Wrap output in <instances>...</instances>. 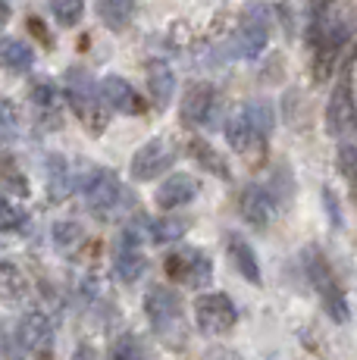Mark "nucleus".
I'll use <instances>...</instances> for the list:
<instances>
[{"label":"nucleus","instance_id":"nucleus-7","mask_svg":"<svg viewBox=\"0 0 357 360\" xmlns=\"http://www.w3.org/2000/svg\"><path fill=\"white\" fill-rule=\"evenodd\" d=\"M163 266H167L169 279H176L185 288H197V292L207 288L210 279H214V263L197 248H176L173 254H167Z\"/></svg>","mask_w":357,"mask_h":360},{"label":"nucleus","instance_id":"nucleus-19","mask_svg":"<svg viewBox=\"0 0 357 360\" xmlns=\"http://www.w3.org/2000/svg\"><path fill=\"white\" fill-rule=\"evenodd\" d=\"M148 226V238L154 245H176V241L185 238L188 232V219L182 217H160V219H144Z\"/></svg>","mask_w":357,"mask_h":360},{"label":"nucleus","instance_id":"nucleus-22","mask_svg":"<svg viewBox=\"0 0 357 360\" xmlns=\"http://www.w3.org/2000/svg\"><path fill=\"white\" fill-rule=\"evenodd\" d=\"M98 13L107 22V29L122 32L129 22H132L135 13V0H98Z\"/></svg>","mask_w":357,"mask_h":360},{"label":"nucleus","instance_id":"nucleus-14","mask_svg":"<svg viewBox=\"0 0 357 360\" xmlns=\"http://www.w3.org/2000/svg\"><path fill=\"white\" fill-rule=\"evenodd\" d=\"M226 251H229L232 266L242 273V279H248L251 285H260L264 282V273H260V260L254 254V248L248 245V238L238 232H226Z\"/></svg>","mask_w":357,"mask_h":360},{"label":"nucleus","instance_id":"nucleus-5","mask_svg":"<svg viewBox=\"0 0 357 360\" xmlns=\"http://www.w3.org/2000/svg\"><path fill=\"white\" fill-rule=\"evenodd\" d=\"M266 44H270V10L264 4H251L232 34V57L254 60L266 51Z\"/></svg>","mask_w":357,"mask_h":360},{"label":"nucleus","instance_id":"nucleus-15","mask_svg":"<svg viewBox=\"0 0 357 360\" xmlns=\"http://www.w3.org/2000/svg\"><path fill=\"white\" fill-rule=\"evenodd\" d=\"M100 98L119 113H141L144 110V98L119 75H104L100 79Z\"/></svg>","mask_w":357,"mask_h":360},{"label":"nucleus","instance_id":"nucleus-30","mask_svg":"<svg viewBox=\"0 0 357 360\" xmlns=\"http://www.w3.org/2000/svg\"><path fill=\"white\" fill-rule=\"evenodd\" d=\"M0 126H4V144H10L13 138H16V107H13V101H4L0 103Z\"/></svg>","mask_w":357,"mask_h":360},{"label":"nucleus","instance_id":"nucleus-18","mask_svg":"<svg viewBox=\"0 0 357 360\" xmlns=\"http://www.w3.org/2000/svg\"><path fill=\"white\" fill-rule=\"evenodd\" d=\"M44 185H47V198H51L53 204L66 200V195H70V188H72V169L63 154H51L44 160Z\"/></svg>","mask_w":357,"mask_h":360},{"label":"nucleus","instance_id":"nucleus-23","mask_svg":"<svg viewBox=\"0 0 357 360\" xmlns=\"http://www.w3.org/2000/svg\"><path fill=\"white\" fill-rule=\"evenodd\" d=\"M188 154L201 163V169H210L219 179H229V166H226V160L214 150V144H210V141H204V138L188 141Z\"/></svg>","mask_w":357,"mask_h":360},{"label":"nucleus","instance_id":"nucleus-28","mask_svg":"<svg viewBox=\"0 0 357 360\" xmlns=\"http://www.w3.org/2000/svg\"><path fill=\"white\" fill-rule=\"evenodd\" d=\"M25 226H29V213L19 210V207L10 204V200H4V204H0V229L4 232H22Z\"/></svg>","mask_w":357,"mask_h":360},{"label":"nucleus","instance_id":"nucleus-13","mask_svg":"<svg viewBox=\"0 0 357 360\" xmlns=\"http://www.w3.org/2000/svg\"><path fill=\"white\" fill-rule=\"evenodd\" d=\"M197 191H201V182H197L195 176H188V172H173V176L157 188L154 200L160 210H178V207L191 204V200L197 198Z\"/></svg>","mask_w":357,"mask_h":360},{"label":"nucleus","instance_id":"nucleus-8","mask_svg":"<svg viewBox=\"0 0 357 360\" xmlns=\"http://www.w3.org/2000/svg\"><path fill=\"white\" fill-rule=\"evenodd\" d=\"M176 157H178V150L169 138H163V135L150 138V141H144L141 148L135 150L132 163H129V172H132L135 182H150V179L163 176V172L176 163Z\"/></svg>","mask_w":357,"mask_h":360},{"label":"nucleus","instance_id":"nucleus-3","mask_svg":"<svg viewBox=\"0 0 357 360\" xmlns=\"http://www.w3.org/2000/svg\"><path fill=\"white\" fill-rule=\"evenodd\" d=\"M144 316H148L154 335L160 342H167L169 348H182L185 345L182 301L169 285H150L144 292Z\"/></svg>","mask_w":357,"mask_h":360},{"label":"nucleus","instance_id":"nucleus-31","mask_svg":"<svg viewBox=\"0 0 357 360\" xmlns=\"http://www.w3.org/2000/svg\"><path fill=\"white\" fill-rule=\"evenodd\" d=\"M4 188L6 195H16V198H29V182L25 179H19L13 169H6V179H4Z\"/></svg>","mask_w":357,"mask_h":360},{"label":"nucleus","instance_id":"nucleus-20","mask_svg":"<svg viewBox=\"0 0 357 360\" xmlns=\"http://www.w3.org/2000/svg\"><path fill=\"white\" fill-rule=\"evenodd\" d=\"M0 60H4V66L10 69V72H29V69L35 66V53H32V47L22 44V41H16V38L0 41Z\"/></svg>","mask_w":357,"mask_h":360},{"label":"nucleus","instance_id":"nucleus-11","mask_svg":"<svg viewBox=\"0 0 357 360\" xmlns=\"http://www.w3.org/2000/svg\"><path fill=\"white\" fill-rule=\"evenodd\" d=\"M16 338L22 342L25 354H51L53 351V326L41 310H29V314L19 320L16 326Z\"/></svg>","mask_w":357,"mask_h":360},{"label":"nucleus","instance_id":"nucleus-9","mask_svg":"<svg viewBox=\"0 0 357 360\" xmlns=\"http://www.w3.org/2000/svg\"><path fill=\"white\" fill-rule=\"evenodd\" d=\"M178 113H182L185 126H210L216 120V88L207 82H195L182 94Z\"/></svg>","mask_w":357,"mask_h":360},{"label":"nucleus","instance_id":"nucleus-1","mask_svg":"<svg viewBox=\"0 0 357 360\" xmlns=\"http://www.w3.org/2000/svg\"><path fill=\"white\" fill-rule=\"evenodd\" d=\"M301 263H304L307 282L313 285V292H317V297H320V304H323V310H326L329 320H335V323L351 320V307H348L345 288H342V282L335 279L326 254H323L317 245H307L304 254H301Z\"/></svg>","mask_w":357,"mask_h":360},{"label":"nucleus","instance_id":"nucleus-27","mask_svg":"<svg viewBox=\"0 0 357 360\" xmlns=\"http://www.w3.org/2000/svg\"><path fill=\"white\" fill-rule=\"evenodd\" d=\"M51 13L63 29H72L85 16V0H51Z\"/></svg>","mask_w":357,"mask_h":360},{"label":"nucleus","instance_id":"nucleus-6","mask_svg":"<svg viewBox=\"0 0 357 360\" xmlns=\"http://www.w3.org/2000/svg\"><path fill=\"white\" fill-rule=\"evenodd\" d=\"M195 323L204 335H226L235 329L238 307L226 292H204L195 301Z\"/></svg>","mask_w":357,"mask_h":360},{"label":"nucleus","instance_id":"nucleus-16","mask_svg":"<svg viewBox=\"0 0 357 360\" xmlns=\"http://www.w3.org/2000/svg\"><path fill=\"white\" fill-rule=\"evenodd\" d=\"M176 94V75L173 69L167 63H160V60H154V63L148 66V98H150V107L154 110H167L169 101H173Z\"/></svg>","mask_w":357,"mask_h":360},{"label":"nucleus","instance_id":"nucleus-17","mask_svg":"<svg viewBox=\"0 0 357 360\" xmlns=\"http://www.w3.org/2000/svg\"><path fill=\"white\" fill-rule=\"evenodd\" d=\"M223 135H226V141H229V148L235 150V154H251V148H260V144H264V138L254 131V126L248 122V116H245V110L226 116Z\"/></svg>","mask_w":357,"mask_h":360},{"label":"nucleus","instance_id":"nucleus-26","mask_svg":"<svg viewBox=\"0 0 357 360\" xmlns=\"http://www.w3.org/2000/svg\"><path fill=\"white\" fill-rule=\"evenodd\" d=\"M82 241H85V229L79 223H72V219L53 223V245H57V251L72 254V251H79Z\"/></svg>","mask_w":357,"mask_h":360},{"label":"nucleus","instance_id":"nucleus-2","mask_svg":"<svg viewBox=\"0 0 357 360\" xmlns=\"http://www.w3.org/2000/svg\"><path fill=\"white\" fill-rule=\"evenodd\" d=\"M82 195H85V207L91 217L104 219V223H113L122 213L132 207V198L122 188V182L116 179L113 169H104V166H94L85 179H82Z\"/></svg>","mask_w":357,"mask_h":360},{"label":"nucleus","instance_id":"nucleus-32","mask_svg":"<svg viewBox=\"0 0 357 360\" xmlns=\"http://www.w3.org/2000/svg\"><path fill=\"white\" fill-rule=\"evenodd\" d=\"M323 207L329 210V219H332V226L339 229V226H342V210H339V200H335L332 188H323Z\"/></svg>","mask_w":357,"mask_h":360},{"label":"nucleus","instance_id":"nucleus-34","mask_svg":"<svg viewBox=\"0 0 357 360\" xmlns=\"http://www.w3.org/2000/svg\"><path fill=\"white\" fill-rule=\"evenodd\" d=\"M320 4H323V6H329V4H332V0H320Z\"/></svg>","mask_w":357,"mask_h":360},{"label":"nucleus","instance_id":"nucleus-25","mask_svg":"<svg viewBox=\"0 0 357 360\" xmlns=\"http://www.w3.org/2000/svg\"><path fill=\"white\" fill-rule=\"evenodd\" d=\"M242 110H245V116H248V122L254 126V131L266 141L273 126H276V113H273V107L266 101H251V103H245Z\"/></svg>","mask_w":357,"mask_h":360},{"label":"nucleus","instance_id":"nucleus-4","mask_svg":"<svg viewBox=\"0 0 357 360\" xmlns=\"http://www.w3.org/2000/svg\"><path fill=\"white\" fill-rule=\"evenodd\" d=\"M66 98H70V107L75 110V116L82 120L91 135H100L107 129V110L100 107V85H94L82 69H70L66 72Z\"/></svg>","mask_w":357,"mask_h":360},{"label":"nucleus","instance_id":"nucleus-33","mask_svg":"<svg viewBox=\"0 0 357 360\" xmlns=\"http://www.w3.org/2000/svg\"><path fill=\"white\" fill-rule=\"evenodd\" d=\"M70 360H98V351H94V345H88V342H82L79 348L72 351V357Z\"/></svg>","mask_w":357,"mask_h":360},{"label":"nucleus","instance_id":"nucleus-10","mask_svg":"<svg viewBox=\"0 0 357 360\" xmlns=\"http://www.w3.org/2000/svg\"><path fill=\"white\" fill-rule=\"evenodd\" d=\"M238 210H242V219L254 229H266V226L276 219L279 213V204L273 198V188L266 185H248L238 198Z\"/></svg>","mask_w":357,"mask_h":360},{"label":"nucleus","instance_id":"nucleus-24","mask_svg":"<svg viewBox=\"0 0 357 360\" xmlns=\"http://www.w3.org/2000/svg\"><path fill=\"white\" fill-rule=\"evenodd\" d=\"M32 103L38 107L41 116H53V120L60 122V91L53 82H35V88H32Z\"/></svg>","mask_w":357,"mask_h":360},{"label":"nucleus","instance_id":"nucleus-21","mask_svg":"<svg viewBox=\"0 0 357 360\" xmlns=\"http://www.w3.org/2000/svg\"><path fill=\"white\" fill-rule=\"evenodd\" d=\"M0 295H4L6 304H19L29 295V282H25V276L10 260L0 263Z\"/></svg>","mask_w":357,"mask_h":360},{"label":"nucleus","instance_id":"nucleus-29","mask_svg":"<svg viewBox=\"0 0 357 360\" xmlns=\"http://www.w3.org/2000/svg\"><path fill=\"white\" fill-rule=\"evenodd\" d=\"M110 360H141V345L135 335H122L110 351Z\"/></svg>","mask_w":357,"mask_h":360},{"label":"nucleus","instance_id":"nucleus-12","mask_svg":"<svg viewBox=\"0 0 357 360\" xmlns=\"http://www.w3.org/2000/svg\"><path fill=\"white\" fill-rule=\"evenodd\" d=\"M345 38H348V29H345L342 19H335V22L326 25L323 38L317 41V51H313V75H317V82H326L329 75H332L335 60H339Z\"/></svg>","mask_w":357,"mask_h":360}]
</instances>
